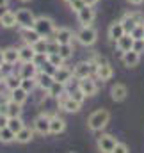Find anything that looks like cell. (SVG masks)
<instances>
[{
	"mask_svg": "<svg viewBox=\"0 0 144 153\" xmlns=\"http://www.w3.org/2000/svg\"><path fill=\"white\" fill-rule=\"evenodd\" d=\"M108 121H110V112L107 109H96L93 114L87 117V126L93 132H100V130H103L108 125Z\"/></svg>",
	"mask_w": 144,
	"mask_h": 153,
	"instance_id": "cell-1",
	"label": "cell"
},
{
	"mask_svg": "<svg viewBox=\"0 0 144 153\" xmlns=\"http://www.w3.org/2000/svg\"><path fill=\"white\" fill-rule=\"evenodd\" d=\"M34 29L37 30V34L41 36V38L48 39L53 36V32H55V22L50 18V16H45V14H41V16H37L36 18V23H34Z\"/></svg>",
	"mask_w": 144,
	"mask_h": 153,
	"instance_id": "cell-2",
	"label": "cell"
},
{
	"mask_svg": "<svg viewBox=\"0 0 144 153\" xmlns=\"http://www.w3.org/2000/svg\"><path fill=\"white\" fill-rule=\"evenodd\" d=\"M75 39L82 45V46H93L96 41H98V30L93 27V25H89V27H80V30L75 34Z\"/></svg>",
	"mask_w": 144,
	"mask_h": 153,
	"instance_id": "cell-3",
	"label": "cell"
},
{
	"mask_svg": "<svg viewBox=\"0 0 144 153\" xmlns=\"http://www.w3.org/2000/svg\"><path fill=\"white\" fill-rule=\"evenodd\" d=\"M36 18L37 16L30 11V9H27V7H20V9H16V22H18V27H20V29L34 27Z\"/></svg>",
	"mask_w": 144,
	"mask_h": 153,
	"instance_id": "cell-4",
	"label": "cell"
},
{
	"mask_svg": "<svg viewBox=\"0 0 144 153\" xmlns=\"http://www.w3.org/2000/svg\"><path fill=\"white\" fill-rule=\"evenodd\" d=\"M94 71H96V66L91 61H80L73 68V75H75V78H78V80L87 78V76H93Z\"/></svg>",
	"mask_w": 144,
	"mask_h": 153,
	"instance_id": "cell-5",
	"label": "cell"
},
{
	"mask_svg": "<svg viewBox=\"0 0 144 153\" xmlns=\"http://www.w3.org/2000/svg\"><path fill=\"white\" fill-rule=\"evenodd\" d=\"M94 18H96V11L93 5H84L78 13H76V20L82 27H89L94 23Z\"/></svg>",
	"mask_w": 144,
	"mask_h": 153,
	"instance_id": "cell-6",
	"label": "cell"
},
{
	"mask_svg": "<svg viewBox=\"0 0 144 153\" xmlns=\"http://www.w3.org/2000/svg\"><path fill=\"white\" fill-rule=\"evenodd\" d=\"M57 103H59V107L62 109V111H66V112H78L80 111V107H82V103H78V102H75L71 96H70V93H64L62 96H59L57 98Z\"/></svg>",
	"mask_w": 144,
	"mask_h": 153,
	"instance_id": "cell-7",
	"label": "cell"
},
{
	"mask_svg": "<svg viewBox=\"0 0 144 153\" xmlns=\"http://www.w3.org/2000/svg\"><path fill=\"white\" fill-rule=\"evenodd\" d=\"M116 144H117V139L112 134H102L96 141V146H98L100 153H112Z\"/></svg>",
	"mask_w": 144,
	"mask_h": 153,
	"instance_id": "cell-8",
	"label": "cell"
},
{
	"mask_svg": "<svg viewBox=\"0 0 144 153\" xmlns=\"http://www.w3.org/2000/svg\"><path fill=\"white\" fill-rule=\"evenodd\" d=\"M121 23H123V27H125V32H126V34H132V30H134L139 23H143V16L137 14V13H126V14L121 18Z\"/></svg>",
	"mask_w": 144,
	"mask_h": 153,
	"instance_id": "cell-9",
	"label": "cell"
},
{
	"mask_svg": "<svg viewBox=\"0 0 144 153\" xmlns=\"http://www.w3.org/2000/svg\"><path fill=\"white\" fill-rule=\"evenodd\" d=\"M52 38L55 39L59 45H71L73 39H75V34H73L71 29H68V27H57Z\"/></svg>",
	"mask_w": 144,
	"mask_h": 153,
	"instance_id": "cell-10",
	"label": "cell"
},
{
	"mask_svg": "<svg viewBox=\"0 0 144 153\" xmlns=\"http://www.w3.org/2000/svg\"><path fill=\"white\" fill-rule=\"evenodd\" d=\"M78 89L85 94V98H89L98 93V84H96V80H93V76H87V78L78 80Z\"/></svg>",
	"mask_w": 144,
	"mask_h": 153,
	"instance_id": "cell-11",
	"label": "cell"
},
{
	"mask_svg": "<svg viewBox=\"0 0 144 153\" xmlns=\"http://www.w3.org/2000/svg\"><path fill=\"white\" fill-rule=\"evenodd\" d=\"M50 117L48 114H39L34 119V130L41 135H48L50 134Z\"/></svg>",
	"mask_w": 144,
	"mask_h": 153,
	"instance_id": "cell-12",
	"label": "cell"
},
{
	"mask_svg": "<svg viewBox=\"0 0 144 153\" xmlns=\"http://www.w3.org/2000/svg\"><path fill=\"white\" fill-rule=\"evenodd\" d=\"M22 105L20 103H16V102H13L11 98L5 102V105L2 107L0 105V112H4V114H7V117H18V116H22Z\"/></svg>",
	"mask_w": 144,
	"mask_h": 153,
	"instance_id": "cell-13",
	"label": "cell"
},
{
	"mask_svg": "<svg viewBox=\"0 0 144 153\" xmlns=\"http://www.w3.org/2000/svg\"><path fill=\"white\" fill-rule=\"evenodd\" d=\"M126 32H125V27H123V23H121V20H117V22H112L110 25H108L107 29V36L110 41H117L119 38H123Z\"/></svg>",
	"mask_w": 144,
	"mask_h": 153,
	"instance_id": "cell-14",
	"label": "cell"
},
{
	"mask_svg": "<svg viewBox=\"0 0 144 153\" xmlns=\"http://www.w3.org/2000/svg\"><path fill=\"white\" fill-rule=\"evenodd\" d=\"M0 25L4 29H14L18 25L16 22V11H11V9H5L2 14H0Z\"/></svg>",
	"mask_w": 144,
	"mask_h": 153,
	"instance_id": "cell-15",
	"label": "cell"
},
{
	"mask_svg": "<svg viewBox=\"0 0 144 153\" xmlns=\"http://www.w3.org/2000/svg\"><path fill=\"white\" fill-rule=\"evenodd\" d=\"M96 76L102 80V82H107V80H110L112 76H114V70H112V66H110V62H102V64H98L96 66Z\"/></svg>",
	"mask_w": 144,
	"mask_h": 153,
	"instance_id": "cell-16",
	"label": "cell"
},
{
	"mask_svg": "<svg viewBox=\"0 0 144 153\" xmlns=\"http://www.w3.org/2000/svg\"><path fill=\"white\" fill-rule=\"evenodd\" d=\"M37 73H39V68L34 62H22L20 71H18V75L22 78H36Z\"/></svg>",
	"mask_w": 144,
	"mask_h": 153,
	"instance_id": "cell-17",
	"label": "cell"
},
{
	"mask_svg": "<svg viewBox=\"0 0 144 153\" xmlns=\"http://www.w3.org/2000/svg\"><path fill=\"white\" fill-rule=\"evenodd\" d=\"M126 96H128V89L125 84H114L110 87V98L114 102H123V100H126Z\"/></svg>",
	"mask_w": 144,
	"mask_h": 153,
	"instance_id": "cell-18",
	"label": "cell"
},
{
	"mask_svg": "<svg viewBox=\"0 0 144 153\" xmlns=\"http://www.w3.org/2000/svg\"><path fill=\"white\" fill-rule=\"evenodd\" d=\"M66 130V121L61 116H52L50 117V134L52 135H59Z\"/></svg>",
	"mask_w": 144,
	"mask_h": 153,
	"instance_id": "cell-19",
	"label": "cell"
},
{
	"mask_svg": "<svg viewBox=\"0 0 144 153\" xmlns=\"http://www.w3.org/2000/svg\"><path fill=\"white\" fill-rule=\"evenodd\" d=\"M73 76H75V75H73L71 68L61 66V68H57V71H55V75H53V80H55V82H61V84H64V85H66Z\"/></svg>",
	"mask_w": 144,
	"mask_h": 153,
	"instance_id": "cell-20",
	"label": "cell"
},
{
	"mask_svg": "<svg viewBox=\"0 0 144 153\" xmlns=\"http://www.w3.org/2000/svg\"><path fill=\"white\" fill-rule=\"evenodd\" d=\"M20 34H22V39H23V43L25 45H34V43H37L39 39H41V36L37 34V30L34 29V27H29V29H22L20 30Z\"/></svg>",
	"mask_w": 144,
	"mask_h": 153,
	"instance_id": "cell-21",
	"label": "cell"
},
{
	"mask_svg": "<svg viewBox=\"0 0 144 153\" xmlns=\"http://www.w3.org/2000/svg\"><path fill=\"white\" fill-rule=\"evenodd\" d=\"M2 52H4V61H5V64L14 66L16 62H20V52H18L16 46H7V48H4Z\"/></svg>",
	"mask_w": 144,
	"mask_h": 153,
	"instance_id": "cell-22",
	"label": "cell"
},
{
	"mask_svg": "<svg viewBox=\"0 0 144 153\" xmlns=\"http://www.w3.org/2000/svg\"><path fill=\"white\" fill-rule=\"evenodd\" d=\"M134 43H135V39L132 38V34H125L123 38H119L116 41V46H117V50L121 53H125V52L134 50Z\"/></svg>",
	"mask_w": 144,
	"mask_h": 153,
	"instance_id": "cell-23",
	"label": "cell"
},
{
	"mask_svg": "<svg viewBox=\"0 0 144 153\" xmlns=\"http://www.w3.org/2000/svg\"><path fill=\"white\" fill-rule=\"evenodd\" d=\"M121 61H123V64H125L126 68H135V66L141 62V53H137V52H134V50L125 52L123 57H121Z\"/></svg>",
	"mask_w": 144,
	"mask_h": 153,
	"instance_id": "cell-24",
	"label": "cell"
},
{
	"mask_svg": "<svg viewBox=\"0 0 144 153\" xmlns=\"http://www.w3.org/2000/svg\"><path fill=\"white\" fill-rule=\"evenodd\" d=\"M18 52H20V62H32V59H34V55H36V52H34V48H32L30 45L20 46Z\"/></svg>",
	"mask_w": 144,
	"mask_h": 153,
	"instance_id": "cell-25",
	"label": "cell"
},
{
	"mask_svg": "<svg viewBox=\"0 0 144 153\" xmlns=\"http://www.w3.org/2000/svg\"><path fill=\"white\" fill-rule=\"evenodd\" d=\"M13 102H16V103H20V105H23L25 102H27V98H29V93L20 85V87H16V89H13L11 91V96H9Z\"/></svg>",
	"mask_w": 144,
	"mask_h": 153,
	"instance_id": "cell-26",
	"label": "cell"
},
{
	"mask_svg": "<svg viewBox=\"0 0 144 153\" xmlns=\"http://www.w3.org/2000/svg\"><path fill=\"white\" fill-rule=\"evenodd\" d=\"M32 137H34V130L29 128V126H23V128L16 134V143H20V144H27V143L32 141Z\"/></svg>",
	"mask_w": 144,
	"mask_h": 153,
	"instance_id": "cell-27",
	"label": "cell"
},
{
	"mask_svg": "<svg viewBox=\"0 0 144 153\" xmlns=\"http://www.w3.org/2000/svg\"><path fill=\"white\" fill-rule=\"evenodd\" d=\"M4 85H5V87H7L9 91L16 89V87H20V85H22V76L16 75V73L5 75V76H4Z\"/></svg>",
	"mask_w": 144,
	"mask_h": 153,
	"instance_id": "cell-28",
	"label": "cell"
},
{
	"mask_svg": "<svg viewBox=\"0 0 144 153\" xmlns=\"http://www.w3.org/2000/svg\"><path fill=\"white\" fill-rule=\"evenodd\" d=\"M36 82H37V85H39L43 91H48V89H50V85L53 84V76L46 75V73H43V71H39L37 76H36Z\"/></svg>",
	"mask_w": 144,
	"mask_h": 153,
	"instance_id": "cell-29",
	"label": "cell"
},
{
	"mask_svg": "<svg viewBox=\"0 0 144 153\" xmlns=\"http://www.w3.org/2000/svg\"><path fill=\"white\" fill-rule=\"evenodd\" d=\"M46 93H48L50 98H55V100H57L59 96H62V94L66 93V85L61 84V82H55V80H53V84L50 85V89H48Z\"/></svg>",
	"mask_w": 144,
	"mask_h": 153,
	"instance_id": "cell-30",
	"label": "cell"
},
{
	"mask_svg": "<svg viewBox=\"0 0 144 153\" xmlns=\"http://www.w3.org/2000/svg\"><path fill=\"white\" fill-rule=\"evenodd\" d=\"M13 141H16V134L9 128V126H4V128H0V143H4V144H9V143H13Z\"/></svg>",
	"mask_w": 144,
	"mask_h": 153,
	"instance_id": "cell-31",
	"label": "cell"
},
{
	"mask_svg": "<svg viewBox=\"0 0 144 153\" xmlns=\"http://www.w3.org/2000/svg\"><path fill=\"white\" fill-rule=\"evenodd\" d=\"M7 126L14 132V134H18L23 126H25V123H23V119H22V116H18V117H9V121H7Z\"/></svg>",
	"mask_w": 144,
	"mask_h": 153,
	"instance_id": "cell-32",
	"label": "cell"
},
{
	"mask_svg": "<svg viewBox=\"0 0 144 153\" xmlns=\"http://www.w3.org/2000/svg\"><path fill=\"white\" fill-rule=\"evenodd\" d=\"M73 53H75V46L71 45H61V48H59V55L64 59V61H68V59H71Z\"/></svg>",
	"mask_w": 144,
	"mask_h": 153,
	"instance_id": "cell-33",
	"label": "cell"
},
{
	"mask_svg": "<svg viewBox=\"0 0 144 153\" xmlns=\"http://www.w3.org/2000/svg\"><path fill=\"white\" fill-rule=\"evenodd\" d=\"M48 62H50V64H53L55 68L64 66V59H62L59 53H48Z\"/></svg>",
	"mask_w": 144,
	"mask_h": 153,
	"instance_id": "cell-34",
	"label": "cell"
},
{
	"mask_svg": "<svg viewBox=\"0 0 144 153\" xmlns=\"http://www.w3.org/2000/svg\"><path fill=\"white\" fill-rule=\"evenodd\" d=\"M36 85H37L36 78H22V87H23L27 93H32Z\"/></svg>",
	"mask_w": 144,
	"mask_h": 153,
	"instance_id": "cell-35",
	"label": "cell"
},
{
	"mask_svg": "<svg viewBox=\"0 0 144 153\" xmlns=\"http://www.w3.org/2000/svg\"><path fill=\"white\" fill-rule=\"evenodd\" d=\"M46 45H48V39L41 38L37 43L32 45V48H34V52H36V53H46Z\"/></svg>",
	"mask_w": 144,
	"mask_h": 153,
	"instance_id": "cell-36",
	"label": "cell"
},
{
	"mask_svg": "<svg viewBox=\"0 0 144 153\" xmlns=\"http://www.w3.org/2000/svg\"><path fill=\"white\" fill-rule=\"evenodd\" d=\"M61 45L55 41L53 38H48V45H46V53H59Z\"/></svg>",
	"mask_w": 144,
	"mask_h": 153,
	"instance_id": "cell-37",
	"label": "cell"
},
{
	"mask_svg": "<svg viewBox=\"0 0 144 153\" xmlns=\"http://www.w3.org/2000/svg\"><path fill=\"white\" fill-rule=\"evenodd\" d=\"M46 61H48V53H36V55H34V59H32V62L36 64L39 70H41V66H43Z\"/></svg>",
	"mask_w": 144,
	"mask_h": 153,
	"instance_id": "cell-38",
	"label": "cell"
},
{
	"mask_svg": "<svg viewBox=\"0 0 144 153\" xmlns=\"http://www.w3.org/2000/svg\"><path fill=\"white\" fill-rule=\"evenodd\" d=\"M39 71H43V73H46V75H52V76H53V75H55V71H57V68L46 61V62L41 66V70H39Z\"/></svg>",
	"mask_w": 144,
	"mask_h": 153,
	"instance_id": "cell-39",
	"label": "cell"
},
{
	"mask_svg": "<svg viewBox=\"0 0 144 153\" xmlns=\"http://www.w3.org/2000/svg\"><path fill=\"white\" fill-rule=\"evenodd\" d=\"M132 38L134 39H144V23H139V25L132 30Z\"/></svg>",
	"mask_w": 144,
	"mask_h": 153,
	"instance_id": "cell-40",
	"label": "cell"
},
{
	"mask_svg": "<svg viewBox=\"0 0 144 153\" xmlns=\"http://www.w3.org/2000/svg\"><path fill=\"white\" fill-rule=\"evenodd\" d=\"M70 96H71L75 102H78V103H84V100H85V94H84L78 87H76L75 91H71V93H70Z\"/></svg>",
	"mask_w": 144,
	"mask_h": 153,
	"instance_id": "cell-41",
	"label": "cell"
},
{
	"mask_svg": "<svg viewBox=\"0 0 144 153\" xmlns=\"http://www.w3.org/2000/svg\"><path fill=\"white\" fill-rule=\"evenodd\" d=\"M68 4H70V9H71L73 13H78V11L85 5L84 0H71V2H68Z\"/></svg>",
	"mask_w": 144,
	"mask_h": 153,
	"instance_id": "cell-42",
	"label": "cell"
},
{
	"mask_svg": "<svg viewBox=\"0 0 144 153\" xmlns=\"http://www.w3.org/2000/svg\"><path fill=\"white\" fill-rule=\"evenodd\" d=\"M112 153H130V150H128V146H126L125 143H119V141H117V144L114 146Z\"/></svg>",
	"mask_w": 144,
	"mask_h": 153,
	"instance_id": "cell-43",
	"label": "cell"
},
{
	"mask_svg": "<svg viewBox=\"0 0 144 153\" xmlns=\"http://www.w3.org/2000/svg\"><path fill=\"white\" fill-rule=\"evenodd\" d=\"M134 52H137V53H144V39H135V43H134Z\"/></svg>",
	"mask_w": 144,
	"mask_h": 153,
	"instance_id": "cell-44",
	"label": "cell"
},
{
	"mask_svg": "<svg viewBox=\"0 0 144 153\" xmlns=\"http://www.w3.org/2000/svg\"><path fill=\"white\" fill-rule=\"evenodd\" d=\"M7 121H9V117H7V114H4V112H0V128H4V126H7Z\"/></svg>",
	"mask_w": 144,
	"mask_h": 153,
	"instance_id": "cell-45",
	"label": "cell"
},
{
	"mask_svg": "<svg viewBox=\"0 0 144 153\" xmlns=\"http://www.w3.org/2000/svg\"><path fill=\"white\" fill-rule=\"evenodd\" d=\"M84 2H85V5H93V7H94L100 0H84Z\"/></svg>",
	"mask_w": 144,
	"mask_h": 153,
	"instance_id": "cell-46",
	"label": "cell"
},
{
	"mask_svg": "<svg viewBox=\"0 0 144 153\" xmlns=\"http://www.w3.org/2000/svg\"><path fill=\"white\" fill-rule=\"evenodd\" d=\"M132 5H141V4H144V0H128Z\"/></svg>",
	"mask_w": 144,
	"mask_h": 153,
	"instance_id": "cell-47",
	"label": "cell"
},
{
	"mask_svg": "<svg viewBox=\"0 0 144 153\" xmlns=\"http://www.w3.org/2000/svg\"><path fill=\"white\" fill-rule=\"evenodd\" d=\"M5 64V61H4V52L0 50V70H2V66Z\"/></svg>",
	"mask_w": 144,
	"mask_h": 153,
	"instance_id": "cell-48",
	"label": "cell"
},
{
	"mask_svg": "<svg viewBox=\"0 0 144 153\" xmlns=\"http://www.w3.org/2000/svg\"><path fill=\"white\" fill-rule=\"evenodd\" d=\"M9 5V0H0V7H7Z\"/></svg>",
	"mask_w": 144,
	"mask_h": 153,
	"instance_id": "cell-49",
	"label": "cell"
},
{
	"mask_svg": "<svg viewBox=\"0 0 144 153\" xmlns=\"http://www.w3.org/2000/svg\"><path fill=\"white\" fill-rule=\"evenodd\" d=\"M20 2H23V4H27V2H30V0H20Z\"/></svg>",
	"mask_w": 144,
	"mask_h": 153,
	"instance_id": "cell-50",
	"label": "cell"
},
{
	"mask_svg": "<svg viewBox=\"0 0 144 153\" xmlns=\"http://www.w3.org/2000/svg\"><path fill=\"white\" fill-rule=\"evenodd\" d=\"M0 105H2V94H0Z\"/></svg>",
	"mask_w": 144,
	"mask_h": 153,
	"instance_id": "cell-51",
	"label": "cell"
},
{
	"mask_svg": "<svg viewBox=\"0 0 144 153\" xmlns=\"http://www.w3.org/2000/svg\"><path fill=\"white\" fill-rule=\"evenodd\" d=\"M64 2H71V0H64Z\"/></svg>",
	"mask_w": 144,
	"mask_h": 153,
	"instance_id": "cell-52",
	"label": "cell"
},
{
	"mask_svg": "<svg viewBox=\"0 0 144 153\" xmlns=\"http://www.w3.org/2000/svg\"><path fill=\"white\" fill-rule=\"evenodd\" d=\"M71 153H73V152H71Z\"/></svg>",
	"mask_w": 144,
	"mask_h": 153,
	"instance_id": "cell-53",
	"label": "cell"
}]
</instances>
